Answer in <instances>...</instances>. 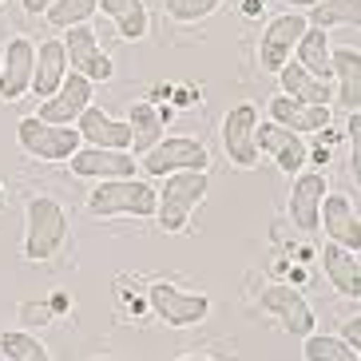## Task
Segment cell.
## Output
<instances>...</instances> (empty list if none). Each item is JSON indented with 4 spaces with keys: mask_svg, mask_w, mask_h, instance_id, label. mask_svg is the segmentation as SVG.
<instances>
[{
    "mask_svg": "<svg viewBox=\"0 0 361 361\" xmlns=\"http://www.w3.org/2000/svg\"><path fill=\"white\" fill-rule=\"evenodd\" d=\"M68 211L52 195H32L24 202V243L20 255L28 262H52L68 243Z\"/></svg>",
    "mask_w": 361,
    "mask_h": 361,
    "instance_id": "6da1fadb",
    "label": "cell"
},
{
    "mask_svg": "<svg viewBox=\"0 0 361 361\" xmlns=\"http://www.w3.org/2000/svg\"><path fill=\"white\" fill-rule=\"evenodd\" d=\"M211 191V179L207 171H179V175H163L159 191H155V223H159L163 234H183L191 214L202 207Z\"/></svg>",
    "mask_w": 361,
    "mask_h": 361,
    "instance_id": "7a4b0ae2",
    "label": "cell"
},
{
    "mask_svg": "<svg viewBox=\"0 0 361 361\" xmlns=\"http://www.w3.org/2000/svg\"><path fill=\"white\" fill-rule=\"evenodd\" d=\"M155 187L135 179H104L87 195V211L96 219H155Z\"/></svg>",
    "mask_w": 361,
    "mask_h": 361,
    "instance_id": "3957f363",
    "label": "cell"
},
{
    "mask_svg": "<svg viewBox=\"0 0 361 361\" xmlns=\"http://www.w3.org/2000/svg\"><path fill=\"white\" fill-rule=\"evenodd\" d=\"M16 143H20L24 155H32V159H40V163H64L84 147V139H80L75 128L44 123V119H36V116H24L20 123H16Z\"/></svg>",
    "mask_w": 361,
    "mask_h": 361,
    "instance_id": "277c9868",
    "label": "cell"
},
{
    "mask_svg": "<svg viewBox=\"0 0 361 361\" xmlns=\"http://www.w3.org/2000/svg\"><path fill=\"white\" fill-rule=\"evenodd\" d=\"M258 314L278 322V329H282L286 338H306V334H314V326H318L310 302L302 298V290L286 286V282H270V286L258 294Z\"/></svg>",
    "mask_w": 361,
    "mask_h": 361,
    "instance_id": "5b68a950",
    "label": "cell"
},
{
    "mask_svg": "<svg viewBox=\"0 0 361 361\" xmlns=\"http://www.w3.org/2000/svg\"><path fill=\"white\" fill-rule=\"evenodd\" d=\"M258 119H262L258 104H234L223 116V128H219L223 155L238 171H255L262 163V155H258Z\"/></svg>",
    "mask_w": 361,
    "mask_h": 361,
    "instance_id": "8992f818",
    "label": "cell"
},
{
    "mask_svg": "<svg viewBox=\"0 0 361 361\" xmlns=\"http://www.w3.org/2000/svg\"><path fill=\"white\" fill-rule=\"evenodd\" d=\"M143 175L163 179V175H179V171H207L211 167V151L191 135H163L155 147L143 155Z\"/></svg>",
    "mask_w": 361,
    "mask_h": 361,
    "instance_id": "52a82bcc",
    "label": "cell"
},
{
    "mask_svg": "<svg viewBox=\"0 0 361 361\" xmlns=\"http://www.w3.org/2000/svg\"><path fill=\"white\" fill-rule=\"evenodd\" d=\"M147 306L155 310V318L171 329H187L199 326L207 314H211V298L207 294H191V290H179L171 282H151L147 286Z\"/></svg>",
    "mask_w": 361,
    "mask_h": 361,
    "instance_id": "ba28073f",
    "label": "cell"
},
{
    "mask_svg": "<svg viewBox=\"0 0 361 361\" xmlns=\"http://www.w3.org/2000/svg\"><path fill=\"white\" fill-rule=\"evenodd\" d=\"M64 52H68V68H72V72H80L84 80H92V84H107V80L116 75L111 56L104 52L99 36L92 32L87 24L64 28Z\"/></svg>",
    "mask_w": 361,
    "mask_h": 361,
    "instance_id": "9c48e42d",
    "label": "cell"
},
{
    "mask_svg": "<svg viewBox=\"0 0 361 361\" xmlns=\"http://www.w3.org/2000/svg\"><path fill=\"white\" fill-rule=\"evenodd\" d=\"M302 32H306V16H298V12H278V16H270L262 28V40H258V68L266 75H278L282 64L294 56V44Z\"/></svg>",
    "mask_w": 361,
    "mask_h": 361,
    "instance_id": "30bf717a",
    "label": "cell"
},
{
    "mask_svg": "<svg viewBox=\"0 0 361 361\" xmlns=\"http://www.w3.org/2000/svg\"><path fill=\"white\" fill-rule=\"evenodd\" d=\"M32 68H36V44L28 36H12L0 56V104H16L32 92Z\"/></svg>",
    "mask_w": 361,
    "mask_h": 361,
    "instance_id": "8fae6325",
    "label": "cell"
},
{
    "mask_svg": "<svg viewBox=\"0 0 361 361\" xmlns=\"http://www.w3.org/2000/svg\"><path fill=\"white\" fill-rule=\"evenodd\" d=\"M258 155H270L274 167L282 175H290V179H294L298 171H306V163H310L306 139L286 131V128H278V123H270V119H258Z\"/></svg>",
    "mask_w": 361,
    "mask_h": 361,
    "instance_id": "7c38bea8",
    "label": "cell"
},
{
    "mask_svg": "<svg viewBox=\"0 0 361 361\" xmlns=\"http://www.w3.org/2000/svg\"><path fill=\"white\" fill-rule=\"evenodd\" d=\"M87 107H92V80H84L80 72H68L64 84H60L52 96L40 104L36 119H44V123H64V128H75V119L84 116Z\"/></svg>",
    "mask_w": 361,
    "mask_h": 361,
    "instance_id": "4fadbf2b",
    "label": "cell"
},
{
    "mask_svg": "<svg viewBox=\"0 0 361 361\" xmlns=\"http://www.w3.org/2000/svg\"><path fill=\"white\" fill-rule=\"evenodd\" d=\"M329 195V183L318 167L314 171H298L294 175V187H290V223L298 226L302 234H318V211H322V199Z\"/></svg>",
    "mask_w": 361,
    "mask_h": 361,
    "instance_id": "5bb4252c",
    "label": "cell"
},
{
    "mask_svg": "<svg viewBox=\"0 0 361 361\" xmlns=\"http://www.w3.org/2000/svg\"><path fill=\"white\" fill-rule=\"evenodd\" d=\"M68 167H72V175H80V179H135L139 175V163L131 151H107V147H80L68 159Z\"/></svg>",
    "mask_w": 361,
    "mask_h": 361,
    "instance_id": "9a60e30c",
    "label": "cell"
},
{
    "mask_svg": "<svg viewBox=\"0 0 361 361\" xmlns=\"http://www.w3.org/2000/svg\"><path fill=\"white\" fill-rule=\"evenodd\" d=\"M318 226L326 231L329 243L345 246V250H361V214L357 202L345 195H326L318 211Z\"/></svg>",
    "mask_w": 361,
    "mask_h": 361,
    "instance_id": "2e32d148",
    "label": "cell"
},
{
    "mask_svg": "<svg viewBox=\"0 0 361 361\" xmlns=\"http://www.w3.org/2000/svg\"><path fill=\"white\" fill-rule=\"evenodd\" d=\"M329 68H334V104L341 111L357 116L361 107V52L341 44V48H329Z\"/></svg>",
    "mask_w": 361,
    "mask_h": 361,
    "instance_id": "e0dca14e",
    "label": "cell"
},
{
    "mask_svg": "<svg viewBox=\"0 0 361 361\" xmlns=\"http://www.w3.org/2000/svg\"><path fill=\"white\" fill-rule=\"evenodd\" d=\"M75 131L84 139V147H107V151H128L131 147L128 119L107 116L104 107H87L84 116L75 119Z\"/></svg>",
    "mask_w": 361,
    "mask_h": 361,
    "instance_id": "ac0fdd59",
    "label": "cell"
},
{
    "mask_svg": "<svg viewBox=\"0 0 361 361\" xmlns=\"http://www.w3.org/2000/svg\"><path fill=\"white\" fill-rule=\"evenodd\" d=\"M266 116H270V123L294 131V135H306V131H326L329 128V107L298 104V99L286 96V92H278V96L266 104Z\"/></svg>",
    "mask_w": 361,
    "mask_h": 361,
    "instance_id": "d6986e66",
    "label": "cell"
},
{
    "mask_svg": "<svg viewBox=\"0 0 361 361\" xmlns=\"http://www.w3.org/2000/svg\"><path fill=\"white\" fill-rule=\"evenodd\" d=\"M322 270H326L329 286L338 290L341 298L357 302V294H361V258H357V250H345V246H338V243L322 246Z\"/></svg>",
    "mask_w": 361,
    "mask_h": 361,
    "instance_id": "ffe728a7",
    "label": "cell"
},
{
    "mask_svg": "<svg viewBox=\"0 0 361 361\" xmlns=\"http://www.w3.org/2000/svg\"><path fill=\"white\" fill-rule=\"evenodd\" d=\"M72 72L68 68V52H64V40H40L36 44V68H32V96L48 99L56 87L64 84V75Z\"/></svg>",
    "mask_w": 361,
    "mask_h": 361,
    "instance_id": "44dd1931",
    "label": "cell"
},
{
    "mask_svg": "<svg viewBox=\"0 0 361 361\" xmlns=\"http://www.w3.org/2000/svg\"><path fill=\"white\" fill-rule=\"evenodd\" d=\"M278 84H282V92L294 96L298 104H310V107H329L334 104V84H326V80H318V75H310L306 68L294 64V60L282 64Z\"/></svg>",
    "mask_w": 361,
    "mask_h": 361,
    "instance_id": "7402d4cb",
    "label": "cell"
},
{
    "mask_svg": "<svg viewBox=\"0 0 361 361\" xmlns=\"http://www.w3.org/2000/svg\"><path fill=\"white\" fill-rule=\"evenodd\" d=\"M163 128H167V119L155 104L147 99H135L128 107V131H131V155H147L155 143L163 139Z\"/></svg>",
    "mask_w": 361,
    "mask_h": 361,
    "instance_id": "603a6c76",
    "label": "cell"
},
{
    "mask_svg": "<svg viewBox=\"0 0 361 361\" xmlns=\"http://www.w3.org/2000/svg\"><path fill=\"white\" fill-rule=\"evenodd\" d=\"M329 32H322V28H314V24H306V32L298 36L294 44V64H302L310 75H318V80H326V84H334V68H329Z\"/></svg>",
    "mask_w": 361,
    "mask_h": 361,
    "instance_id": "cb8c5ba5",
    "label": "cell"
},
{
    "mask_svg": "<svg viewBox=\"0 0 361 361\" xmlns=\"http://www.w3.org/2000/svg\"><path fill=\"white\" fill-rule=\"evenodd\" d=\"M99 12L116 24L119 40H128V44L143 40L151 32V16L143 8V0H99Z\"/></svg>",
    "mask_w": 361,
    "mask_h": 361,
    "instance_id": "d4e9b609",
    "label": "cell"
},
{
    "mask_svg": "<svg viewBox=\"0 0 361 361\" xmlns=\"http://www.w3.org/2000/svg\"><path fill=\"white\" fill-rule=\"evenodd\" d=\"M306 24H314V28H322V32H334V28H357L361 24V0H322V4L310 8Z\"/></svg>",
    "mask_w": 361,
    "mask_h": 361,
    "instance_id": "484cf974",
    "label": "cell"
},
{
    "mask_svg": "<svg viewBox=\"0 0 361 361\" xmlns=\"http://www.w3.org/2000/svg\"><path fill=\"white\" fill-rule=\"evenodd\" d=\"M0 353L8 361H52L32 329H0Z\"/></svg>",
    "mask_w": 361,
    "mask_h": 361,
    "instance_id": "4316f807",
    "label": "cell"
},
{
    "mask_svg": "<svg viewBox=\"0 0 361 361\" xmlns=\"http://www.w3.org/2000/svg\"><path fill=\"white\" fill-rule=\"evenodd\" d=\"M302 357L306 361H361L357 350H350L338 334H306L302 338Z\"/></svg>",
    "mask_w": 361,
    "mask_h": 361,
    "instance_id": "83f0119b",
    "label": "cell"
},
{
    "mask_svg": "<svg viewBox=\"0 0 361 361\" xmlns=\"http://www.w3.org/2000/svg\"><path fill=\"white\" fill-rule=\"evenodd\" d=\"M99 0H56L52 8L44 12V20L52 28H75V24H87L96 16Z\"/></svg>",
    "mask_w": 361,
    "mask_h": 361,
    "instance_id": "f1b7e54d",
    "label": "cell"
},
{
    "mask_svg": "<svg viewBox=\"0 0 361 361\" xmlns=\"http://www.w3.org/2000/svg\"><path fill=\"white\" fill-rule=\"evenodd\" d=\"M223 0H163V8H167L171 20H179V24H195L202 20V16H211L214 8H219Z\"/></svg>",
    "mask_w": 361,
    "mask_h": 361,
    "instance_id": "f546056e",
    "label": "cell"
},
{
    "mask_svg": "<svg viewBox=\"0 0 361 361\" xmlns=\"http://www.w3.org/2000/svg\"><path fill=\"white\" fill-rule=\"evenodd\" d=\"M16 314H20V329H32V326H44V322H52L56 310H48L44 302H24V306L16 310Z\"/></svg>",
    "mask_w": 361,
    "mask_h": 361,
    "instance_id": "4dcf8cb0",
    "label": "cell"
},
{
    "mask_svg": "<svg viewBox=\"0 0 361 361\" xmlns=\"http://www.w3.org/2000/svg\"><path fill=\"white\" fill-rule=\"evenodd\" d=\"M338 338L345 341L350 350H361V318H357V314H353V318L345 322V326H341V334H338Z\"/></svg>",
    "mask_w": 361,
    "mask_h": 361,
    "instance_id": "1f68e13d",
    "label": "cell"
},
{
    "mask_svg": "<svg viewBox=\"0 0 361 361\" xmlns=\"http://www.w3.org/2000/svg\"><path fill=\"white\" fill-rule=\"evenodd\" d=\"M20 4H24V12H28V16H44L56 0H20Z\"/></svg>",
    "mask_w": 361,
    "mask_h": 361,
    "instance_id": "d6a6232c",
    "label": "cell"
},
{
    "mask_svg": "<svg viewBox=\"0 0 361 361\" xmlns=\"http://www.w3.org/2000/svg\"><path fill=\"white\" fill-rule=\"evenodd\" d=\"M282 4H290V8H314V4H322V0H282Z\"/></svg>",
    "mask_w": 361,
    "mask_h": 361,
    "instance_id": "836d02e7",
    "label": "cell"
},
{
    "mask_svg": "<svg viewBox=\"0 0 361 361\" xmlns=\"http://www.w3.org/2000/svg\"><path fill=\"white\" fill-rule=\"evenodd\" d=\"M243 8H246V12H255V16H258V12H262V0H246Z\"/></svg>",
    "mask_w": 361,
    "mask_h": 361,
    "instance_id": "e575fe53",
    "label": "cell"
},
{
    "mask_svg": "<svg viewBox=\"0 0 361 361\" xmlns=\"http://www.w3.org/2000/svg\"><path fill=\"white\" fill-rule=\"evenodd\" d=\"M179 361H214V357H202V353H191V357H179Z\"/></svg>",
    "mask_w": 361,
    "mask_h": 361,
    "instance_id": "d590c367",
    "label": "cell"
},
{
    "mask_svg": "<svg viewBox=\"0 0 361 361\" xmlns=\"http://www.w3.org/2000/svg\"><path fill=\"white\" fill-rule=\"evenodd\" d=\"M4 202H8V195H4V183H0V211H4Z\"/></svg>",
    "mask_w": 361,
    "mask_h": 361,
    "instance_id": "8d00e7d4",
    "label": "cell"
},
{
    "mask_svg": "<svg viewBox=\"0 0 361 361\" xmlns=\"http://www.w3.org/2000/svg\"><path fill=\"white\" fill-rule=\"evenodd\" d=\"M96 361H116V357H96Z\"/></svg>",
    "mask_w": 361,
    "mask_h": 361,
    "instance_id": "74e56055",
    "label": "cell"
},
{
    "mask_svg": "<svg viewBox=\"0 0 361 361\" xmlns=\"http://www.w3.org/2000/svg\"><path fill=\"white\" fill-rule=\"evenodd\" d=\"M0 4H4V0H0Z\"/></svg>",
    "mask_w": 361,
    "mask_h": 361,
    "instance_id": "f35d334b",
    "label": "cell"
}]
</instances>
